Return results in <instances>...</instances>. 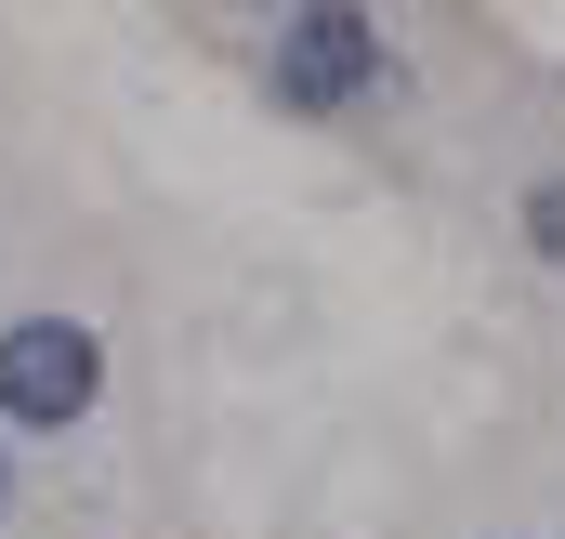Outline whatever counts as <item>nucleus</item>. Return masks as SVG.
Returning a JSON list of instances; mask_svg holds the SVG:
<instances>
[{
	"label": "nucleus",
	"instance_id": "1",
	"mask_svg": "<svg viewBox=\"0 0 565 539\" xmlns=\"http://www.w3.org/2000/svg\"><path fill=\"white\" fill-rule=\"evenodd\" d=\"M93 395H106V342H93L79 316H13V329H0V421L66 434Z\"/></svg>",
	"mask_w": 565,
	"mask_h": 539
},
{
	"label": "nucleus",
	"instance_id": "2",
	"mask_svg": "<svg viewBox=\"0 0 565 539\" xmlns=\"http://www.w3.org/2000/svg\"><path fill=\"white\" fill-rule=\"evenodd\" d=\"M369 80H382V27H369V0H302V13L277 27V106L342 119Z\"/></svg>",
	"mask_w": 565,
	"mask_h": 539
},
{
	"label": "nucleus",
	"instance_id": "3",
	"mask_svg": "<svg viewBox=\"0 0 565 539\" xmlns=\"http://www.w3.org/2000/svg\"><path fill=\"white\" fill-rule=\"evenodd\" d=\"M526 237H540V251L565 264V184H540V198H526Z\"/></svg>",
	"mask_w": 565,
	"mask_h": 539
},
{
	"label": "nucleus",
	"instance_id": "4",
	"mask_svg": "<svg viewBox=\"0 0 565 539\" xmlns=\"http://www.w3.org/2000/svg\"><path fill=\"white\" fill-rule=\"evenodd\" d=\"M0 514H13V447H0Z\"/></svg>",
	"mask_w": 565,
	"mask_h": 539
}]
</instances>
